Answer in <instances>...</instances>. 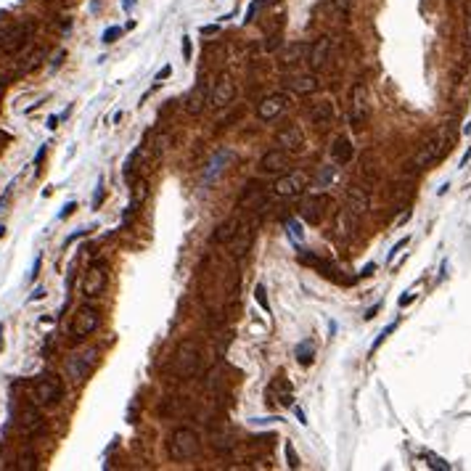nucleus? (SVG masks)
<instances>
[{
	"mask_svg": "<svg viewBox=\"0 0 471 471\" xmlns=\"http://www.w3.org/2000/svg\"><path fill=\"white\" fill-rule=\"evenodd\" d=\"M135 5V0H125V8H133Z\"/></svg>",
	"mask_w": 471,
	"mask_h": 471,
	"instance_id": "obj_56",
	"label": "nucleus"
},
{
	"mask_svg": "<svg viewBox=\"0 0 471 471\" xmlns=\"http://www.w3.org/2000/svg\"><path fill=\"white\" fill-rule=\"evenodd\" d=\"M169 74H172V66L164 64V66H161L159 72H157V82H159V80H164V77H169Z\"/></svg>",
	"mask_w": 471,
	"mask_h": 471,
	"instance_id": "obj_42",
	"label": "nucleus"
},
{
	"mask_svg": "<svg viewBox=\"0 0 471 471\" xmlns=\"http://www.w3.org/2000/svg\"><path fill=\"white\" fill-rule=\"evenodd\" d=\"M352 157H355V146H352V141L347 135H336L334 138V143H331V159L336 161V164H350L352 161Z\"/></svg>",
	"mask_w": 471,
	"mask_h": 471,
	"instance_id": "obj_19",
	"label": "nucleus"
},
{
	"mask_svg": "<svg viewBox=\"0 0 471 471\" xmlns=\"http://www.w3.org/2000/svg\"><path fill=\"white\" fill-rule=\"evenodd\" d=\"M286 230H289V238L294 244H302V238H305V230H302V225H299V220H289L286 222Z\"/></svg>",
	"mask_w": 471,
	"mask_h": 471,
	"instance_id": "obj_29",
	"label": "nucleus"
},
{
	"mask_svg": "<svg viewBox=\"0 0 471 471\" xmlns=\"http://www.w3.org/2000/svg\"><path fill=\"white\" fill-rule=\"evenodd\" d=\"M313 358H315V342L313 339H305V342L297 347V360L302 363V366H310Z\"/></svg>",
	"mask_w": 471,
	"mask_h": 471,
	"instance_id": "obj_28",
	"label": "nucleus"
},
{
	"mask_svg": "<svg viewBox=\"0 0 471 471\" xmlns=\"http://www.w3.org/2000/svg\"><path fill=\"white\" fill-rule=\"evenodd\" d=\"M466 19H471V0H466Z\"/></svg>",
	"mask_w": 471,
	"mask_h": 471,
	"instance_id": "obj_54",
	"label": "nucleus"
},
{
	"mask_svg": "<svg viewBox=\"0 0 471 471\" xmlns=\"http://www.w3.org/2000/svg\"><path fill=\"white\" fill-rule=\"evenodd\" d=\"M45 151H48V146H40V151H37V157H35V164H40V161H43Z\"/></svg>",
	"mask_w": 471,
	"mask_h": 471,
	"instance_id": "obj_47",
	"label": "nucleus"
},
{
	"mask_svg": "<svg viewBox=\"0 0 471 471\" xmlns=\"http://www.w3.org/2000/svg\"><path fill=\"white\" fill-rule=\"evenodd\" d=\"M373 273H376V265H373V262H368V265L360 270V275H373Z\"/></svg>",
	"mask_w": 471,
	"mask_h": 471,
	"instance_id": "obj_45",
	"label": "nucleus"
},
{
	"mask_svg": "<svg viewBox=\"0 0 471 471\" xmlns=\"http://www.w3.org/2000/svg\"><path fill=\"white\" fill-rule=\"evenodd\" d=\"M233 96H236V82H233V77H230L228 72H222L217 77V82L212 85V90H209V106H214V109H222V106H228L230 101H233Z\"/></svg>",
	"mask_w": 471,
	"mask_h": 471,
	"instance_id": "obj_9",
	"label": "nucleus"
},
{
	"mask_svg": "<svg viewBox=\"0 0 471 471\" xmlns=\"http://www.w3.org/2000/svg\"><path fill=\"white\" fill-rule=\"evenodd\" d=\"M61 395H64V384H61V379L53 376V373L37 376L35 384H32V403L35 405H43V408L56 405L61 400Z\"/></svg>",
	"mask_w": 471,
	"mask_h": 471,
	"instance_id": "obj_3",
	"label": "nucleus"
},
{
	"mask_svg": "<svg viewBox=\"0 0 471 471\" xmlns=\"http://www.w3.org/2000/svg\"><path fill=\"white\" fill-rule=\"evenodd\" d=\"M297 260L302 262V265H310V267L320 270V273H326V275L336 273V270H334V265H331L328 260H323V257H318V254H313V252H302V254H297Z\"/></svg>",
	"mask_w": 471,
	"mask_h": 471,
	"instance_id": "obj_25",
	"label": "nucleus"
},
{
	"mask_svg": "<svg viewBox=\"0 0 471 471\" xmlns=\"http://www.w3.org/2000/svg\"><path fill=\"white\" fill-rule=\"evenodd\" d=\"M469 159H471V149H469L466 154H463V159H461V167H466V161H469Z\"/></svg>",
	"mask_w": 471,
	"mask_h": 471,
	"instance_id": "obj_53",
	"label": "nucleus"
},
{
	"mask_svg": "<svg viewBox=\"0 0 471 471\" xmlns=\"http://www.w3.org/2000/svg\"><path fill=\"white\" fill-rule=\"evenodd\" d=\"M106 281H109V275H106L104 262H93V265L85 270V278H82V297L85 299L101 297L104 289H106Z\"/></svg>",
	"mask_w": 471,
	"mask_h": 471,
	"instance_id": "obj_7",
	"label": "nucleus"
},
{
	"mask_svg": "<svg viewBox=\"0 0 471 471\" xmlns=\"http://www.w3.org/2000/svg\"><path fill=\"white\" fill-rule=\"evenodd\" d=\"M238 225H241L238 220H225V222H220V225L214 228V233H212V244H230V238L236 236Z\"/></svg>",
	"mask_w": 471,
	"mask_h": 471,
	"instance_id": "obj_24",
	"label": "nucleus"
},
{
	"mask_svg": "<svg viewBox=\"0 0 471 471\" xmlns=\"http://www.w3.org/2000/svg\"><path fill=\"white\" fill-rule=\"evenodd\" d=\"M119 35H122V27H109V29H106V32H104V37H101V40H104L106 45H109V43H114V40H117Z\"/></svg>",
	"mask_w": 471,
	"mask_h": 471,
	"instance_id": "obj_34",
	"label": "nucleus"
},
{
	"mask_svg": "<svg viewBox=\"0 0 471 471\" xmlns=\"http://www.w3.org/2000/svg\"><path fill=\"white\" fill-rule=\"evenodd\" d=\"M3 236H5V228H3V225H0V238H3Z\"/></svg>",
	"mask_w": 471,
	"mask_h": 471,
	"instance_id": "obj_57",
	"label": "nucleus"
},
{
	"mask_svg": "<svg viewBox=\"0 0 471 471\" xmlns=\"http://www.w3.org/2000/svg\"><path fill=\"white\" fill-rule=\"evenodd\" d=\"M270 395H278L275 403H281V405L294 403V389H291V384L286 381V376H275V381L270 384Z\"/></svg>",
	"mask_w": 471,
	"mask_h": 471,
	"instance_id": "obj_23",
	"label": "nucleus"
},
{
	"mask_svg": "<svg viewBox=\"0 0 471 471\" xmlns=\"http://www.w3.org/2000/svg\"><path fill=\"white\" fill-rule=\"evenodd\" d=\"M252 228L249 225H238L236 230V236L230 238V254H233L236 260H244L246 257V252L252 249Z\"/></svg>",
	"mask_w": 471,
	"mask_h": 471,
	"instance_id": "obj_20",
	"label": "nucleus"
},
{
	"mask_svg": "<svg viewBox=\"0 0 471 471\" xmlns=\"http://www.w3.org/2000/svg\"><path fill=\"white\" fill-rule=\"evenodd\" d=\"M289 154L283 151V149H270V151H265V157L260 159V167L265 169L267 175H283V172H289Z\"/></svg>",
	"mask_w": 471,
	"mask_h": 471,
	"instance_id": "obj_14",
	"label": "nucleus"
},
{
	"mask_svg": "<svg viewBox=\"0 0 471 471\" xmlns=\"http://www.w3.org/2000/svg\"><path fill=\"white\" fill-rule=\"evenodd\" d=\"M19 429H21V434H27V437L43 431V416L35 405H27L24 411L19 413Z\"/></svg>",
	"mask_w": 471,
	"mask_h": 471,
	"instance_id": "obj_17",
	"label": "nucleus"
},
{
	"mask_svg": "<svg viewBox=\"0 0 471 471\" xmlns=\"http://www.w3.org/2000/svg\"><path fill=\"white\" fill-rule=\"evenodd\" d=\"M16 469H19V471H35V469H37V458H35L32 453H24V455L19 458V466H16Z\"/></svg>",
	"mask_w": 471,
	"mask_h": 471,
	"instance_id": "obj_32",
	"label": "nucleus"
},
{
	"mask_svg": "<svg viewBox=\"0 0 471 471\" xmlns=\"http://www.w3.org/2000/svg\"><path fill=\"white\" fill-rule=\"evenodd\" d=\"M370 207V196L366 188H360V185H352L350 191H347V209H350L355 217H360V214H366Z\"/></svg>",
	"mask_w": 471,
	"mask_h": 471,
	"instance_id": "obj_18",
	"label": "nucleus"
},
{
	"mask_svg": "<svg viewBox=\"0 0 471 471\" xmlns=\"http://www.w3.org/2000/svg\"><path fill=\"white\" fill-rule=\"evenodd\" d=\"M294 413H297V419H299V423H307V419H305V411H299V408H294Z\"/></svg>",
	"mask_w": 471,
	"mask_h": 471,
	"instance_id": "obj_50",
	"label": "nucleus"
},
{
	"mask_svg": "<svg viewBox=\"0 0 471 471\" xmlns=\"http://www.w3.org/2000/svg\"><path fill=\"white\" fill-rule=\"evenodd\" d=\"M220 32V27L217 24H207V27H202V35H217Z\"/></svg>",
	"mask_w": 471,
	"mask_h": 471,
	"instance_id": "obj_44",
	"label": "nucleus"
},
{
	"mask_svg": "<svg viewBox=\"0 0 471 471\" xmlns=\"http://www.w3.org/2000/svg\"><path fill=\"white\" fill-rule=\"evenodd\" d=\"M93 358H96V350H90V352H82V355H74V358L66 363V370H69V376H72L74 381H82L85 376H88V370H90V363H93Z\"/></svg>",
	"mask_w": 471,
	"mask_h": 471,
	"instance_id": "obj_21",
	"label": "nucleus"
},
{
	"mask_svg": "<svg viewBox=\"0 0 471 471\" xmlns=\"http://www.w3.org/2000/svg\"><path fill=\"white\" fill-rule=\"evenodd\" d=\"M302 143H305V135H302V130H299L297 125L283 127L281 133L275 135V146H278V149H283L286 154H297V151H302Z\"/></svg>",
	"mask_w": 471,
	"mask_h": 471,
	"instance_id": "obj_15",
	"label": "nucleus"
},
{
	"mask_svg": "<svg viewBox=\"0 0 471 471\" xmlns=\"http://www.w3.org/2000/svg\"><path fill=\"white\" fill-rule=\"evenodd\" d=\"M413 299H416V289H411V291H405V294H403V297H400V307H408V305H411V302H413Z\"/></svg>",
	"mask_w": 471,
	"mask_h": 471,
	"instance_id": "obj_39",
	"label": "nucleus"
},
{
	"mask_svg": "<svg viewBox=\"0 0 471 471\" xmlns=\"http://www.w3.org/2000/svg\"><path fill=\"white\" fill-rule=\"evenodd\" d=\"M199 450H202V439H199V434L194 429H188V426H177L167 439V453H169V458L177 461V463L196 458Z\"/></svg>",
	"mask_w": 471,
	"mask_h": 471,
	"instance_id": "obj_1",
	"label": "nucleus"
},
{
	"mask_svg": "<svg viewBox=\"0 0 471 471\" xmlns=\"http://www.w3.org/2000/svg\"><path fill=\"white\" fill-rule=\"evenodd\" d=\"M228 159H230V154H228V151H220L217 157H214V159L209 161V167H207V172H204L207 180H214V177H217V175L222 172V164H225Z\"/></svg>",
	"mask_w": 471,
	"mask_h": 471,
	"instance_id": "obj_27",
	"label": "nucleus"
},
{
	"mask_svg": "<svg viewBox=\"0 0 471 471\" xmlns=\"http://www.w3.org/2000/svg\"><path fill=\"white\" fill-rule=\"evenodd\" d=\"M74 209H77V204H74V202H69V204L64 207V209H61V214H58V217H61V220H64V217H69V214H72Z\"/></svg>",
	"mask_w": 471,
	"mask_h": 471,
	"instance_id": "obj_43",
	"label": "nucleus"
},
{
	"mask_svg": "<svg viewBox=\"0 0 471 471\" xmlns=\"http://www.w3.org/2000/svg\"><path fill=\"white\" fill-rule=\"evenodd\" d=\"M395 328H397V320H395V323H389V326H387V328H384V331H381V334H379V336H376V342H373V344H370V355H373V352H376V350H379V347H381L384 342H387V336H389V334H392V331H395Z\"/></svg>",
	"mask_w": 471,
	"mask_h": 471,
	"instance_id": "obj_31",
	"label": "nucleus"
},
{
	"mask_svg": "<svg viewBox=\"0 0 471 471\" xmlns=\"http://www.w3.org/2000/svg\"><path fill=\"white\" fill-rule=\"evenodd\" d=\"M183 58L191 61V37L188 35H183Z\"/></svg>",
	"mask_w": 471,
	"mask_h": 471,
	"instance_id": "obj_40",
	"label": "nucleus"
},
{
	"mask_svg": "<svg viewBox=\"0 0 471 471\" xmlns=\"http://www.w3.org/2000/svg\"><path fill=\"white\" fill-rule=\"evenodd\" d=\"M199 366H202V352H199V347L191 342V339H183L175 350V358H172V373L180 376V379H188V376H194L199 370Z\"/></svg>",
	"mask_w": 471,
	"mask_h": 471,
	"instance_id": "obj_2",
	"label": "nucleus"
},
{
	"mask_svg": "<svg viewBox=\"0 0 471 471\" xmlns=\"http://www.w3.org/2000/svg\"><path fill=\"white\" fill-rule=\"evenodd\" d=\"M368 111H370V106H368V90H366V85L358 82L352 88V96H350V122L355 127H360L363 122L368 119Z\"/></svg>",
	"mask_w": 471,
	"mask_h": 471,
	"instance_id": "obj_11",
	"label": "nucleus"
},
{
	"mask_svg": "<svg viewBox=\"0 0 471 471\" xmlns=\"http://www.w3.org/2000/svg\"><path fill=\"white\" fill-rule=\"evenodd\" d=\"M254 299H257V305L262 307V313H270V302H267L265 283H257V286H254Z\"/></svg>",
	"mask_w": 471,
	"mask_h": 471,
	"instance_id": "obj_30",
	"label": "nucleus"
},
{
	"mask_svg": "<svg viewBox=\"0 0 471 471\" xmlns=\"http://www.w3.org/2000/svg\"><path fill=\"white\" fill-rule=\"evenodd\" d=\"M286 109H289V96H286V93H273V96L262 98V101L257 104V117L262 122H273V119L281 117Z\"/></svg>",
	"mask_w": 471,
	"mask_h": 471,
	"instance_id": "obj_10",
	"label": "nucleus"
},
{
	"mask_svg": "<svg viewBox=\"0 0 471 471\" xmlns=\"http://www.w3.org/2000/svg\"><path fill=\"white\" fill-rule=\"evenodd\" d=\"M154 146H157V151H154V157H157V159H161V154L167 151V135H159V138H157V143H154Z\"/></svg>",
	"mask_w": 471,
	"mask_h": 471,
	"instance_id": "obj_38",
	"label": "nucleus"
},
{
	"mask_svg": "<svg viewBox=\"0 0 471 471\" xmlns=\"http://www.w3.org/2000/svg\"><path fill=\"white\" fill-rule=\"evenodd\" d=\"M331 207V199L326 194H318V196H310V199H305V204H302V217L307 222H313V225H320L323 220H326V209Z\"/></svg>",
	"mask_w": 471,
	"mask_h": 471,
	"instance_id": "obj_12",
	"label": "nucleus"
},
{
	"mask_svg": "<svg viewBox=\"0 0 471 471\" xmlns=\"http://www.w3.org/2000/svg\"><path fill=\"white\" fill-rule=\"evenodd\" d=\"M408 241H411V238H408V236H405V238H403V241H397L395 246H392V252H389V262H395V257H397V254H400V252H403V249H405V246H408Z\"/></svg>",
	"mask_w": 471,
	"mask_h": 471,
	"instance_id": "obj_37",
	"label": "nucleus"
},
{
	"mask_svg": "<svg viewBox=\"0 0 471 471\" xmlns=\"http://www.w3.org/2000/svg\"><path fill=\"white\" fill-rule=\"evenodd\" d=\"M379 307H381V305H373V307H368V313H366V320L376 318V313H379Z\"/></svg>",
	"mask_w": 471,
	"mask_h": 471,
	"instance_id": "obj_46",
	"label": "nucleus"
},
{
	"mask_svg": "<svg viewBox=\"0 0 471 471\" xmlns=\"http://www.w3.org/2000/svg\"><path fill=\"white\" fill-rule=\"evenodd\" d=\"M426 461H429V466H431V469H442V471L450 469V463H445L442 458H437V455H431V453H426Z\"/></svg>",
	"mask_w": 471,
	"mask_h": 471,
	"instance_id": "obj_35",
	"label": "nucleus"
},
{
	"mask_svg": "<svg viewBox=\"0 0 471 471\" xmlns=\"http://www.w3.org/2000/svg\"><path fill=\"white\" fill-rule=\"evenodd\" d=\"M209 104V82L204 80H199L196 82V88L191 90V96H188V104H185V109H188V114H194V117H199V114L204 111V106Z\"/></svg>",
	"mask_w": 471,
	"mask_h": 471,
	"instance_id": "obj_16",
	"label": "nucleus"
},
{
	"mask_svg": "<svg viewBox=\"0 0 471 471\" xmlns=\"http://www.w3.org/2000/svg\"><path fill=\"white\" fill-rule=\"evenodd\" d=\"M58 119H61V117H51V119H48V127L56 130V127H58Z\"/></svg>",
	"mask_w": 471,
	"mask_h": 471,
	"instance_id": "obj_51",
	"label": "nucleus"
},
{
	"mask_svg": "<svg viewBox=\"0 0 471 471\" xmlns=\"http://www.w3.org/2000/svg\"><path fill=\"white\" fill-rule=\"evenodd\" d=\"M101 202H104V180H98V194H96V199H93V207H101Z\"/></svg>",
	"mask_w": 471,
	"mask_h": 471,
	"instance_id": "obj_41",
	"label": "nucleus"
},
{
	"mask_svg": "<svg viewBox=\"0 0 471 471\" xmlns=\"http://www.w3.org/2000/svg\"><path fill=\"white\" fill-rule=\"evenodd\" d=\"M328 56H331V37H315L313 45H307V64L310 69H323L328 64Z\"/></svg>",
	"mask_w": 471,
	"mask_h": 471,
	"instance_id": "obj_13",
	"label": "nucleus"
},
{
	"mask_svg": "<svg viewBox=\"0 0 471 471\" xmlns=\"http://www.w3.org/2000/svg\"><path fill=\"white\" fill-rule=\"evenodd\" d=\"M40 262H43V257H37V260H35V265H32V278H37V273H40Z\"/></svg>",
	"mask_w": 471,
	"mask_h": 471,
	"instance_id": "obj_48",
	"label": "nucleus"
},
{
	"mask_svg": "<svg viewBox=\"0 0 471 471\" xmlns=\"http://www.w3.org/2000/svg\"><path fill=\"white\" fill-rule=\"evenodd\" d=\"M286 463H289V469H299V458H297V450H294V445L291 442H286Z\"/></svg>",
	"mask_w": 471,
	"mask_h": 471,
	"instance_id": "obj_33",
	"label": "nucleus"
},
{
	"mask_svg": "<svg viewBox=\"0 0 471 471\" xmlns=\"http://www.w3.org/2000/svg\"><path fill=\"white\" fill-rule=\"evenodd\" d=\"M442 149H445V135H434V138H429L426 143L419 149V154L413 157L411 161V167L413 169H423V167H429V164H434V161L442 157Z\"/></svg>",
	"mask_w": 471,
	"mask_h": 471,
	"instance_id": "obj_8",
	"label": "nucleus"
},
{
	"mask_svg": "<svg viewBox=\"0 0 471 471\" xmlns=\"http://www.w3.org/2000/svg\"><path fill=\"white\" fill-rule=\"evenodd\" d=\"M43 297H45V289H37L35 294H32V302H35V299H43Z\"/></svg>",
	"mask_w": 471,
	"mask_h": 471,
	"instance_id": "obj_52",
	"label": "nucleus"
},
{
	"mask_svg": "<svg viewBox=\"0 0 471 471\" xmlns=\"http://www.w3.org/2000/svg\"><path fill=\"white\" fill-rule=\"evenodd\" d=\"M32 32H35V24H32V21H19V24L8 27L3 35H0V48H3V53L13 56V53H19V51L29 43Z\"/></svg>",
	"mask_w": 471,
	"mask_h": 471,
	"instance_id": "obj_5",
	"label": "nucleus"
},
{
	"mask_svg": "<svg viewBox=\"0 0 471 471\" xmlns=\"http://www.w3.org/2000/svg\"><path fill=\"white\" fill-rule=\"evenodd\" d=\"M466 45H471V19H466Z\"/></svg>",
	"mask_w": 471,
	"mask_h": 471,
	"instance_id": "obj_49",
	"label": "nucleus"
},
{
	"mask_svg": "<svg viewBox=\"0 0 471 471\" xmlns=\"http://www.w3.org/2000/svg\"><path fill=\"white\" fill-rule=\"evenodd\" d=\"M310 117H313V125H315V127L326 130L331 122H334V106H331V101L315 104V109L310 111Z\"/></svg>",
	"mask_w": 471,
	"mask_h": 471,
	"instance_id": "obj_22",
	"label": "nucleus"
},
{
	"mask_svg": "<svg viewBox=\"0 0 471 471\" xmlns=\"http://www.w3.org/2000/svg\"><path fill=\"white\" fill-rule=\"evenodd\" d=\"M289 88L297 93V96H310V93L318 90V80H315L313 74H305V77H294V80L289 82Z\"/></svg>",
	"mask_w": 471,
	"mask_h": 471,
	"instance_id": "obj_26",
	"label": "nucleus"
},
{
	"mask_svg": "<svg viewBox=\"0 0 471 471\" xmlns=\"http://www.w3.org/2000/svg\"><path fill=\"white\" fill-rule=\"evenodd\" d=\"M352 3H355V0H334V8L342 13V16H347V13L352 11Z\"/></svg>",
	"mask_w": 471,
	"mask_h": 471,
	"instance_id": "obj_36",
	"label": "nucleus"
},
{
	"mask_svg": "<svg viewBox=\"0 0 471 471\" xmlns=\"http://www.w3.org/2000/svg\"><path fill=\"white\" fill-rule=\"evenodd\" d=\"M101 326V313L93 305H82L74 310L72 318V339L74 342H85L90 334H96V328Z\"/></svg>",
	"mask_w": 471,
	"mask_h": 471,
	"instance_id": "obj_4",
	"label": "nucleus"
},
{
	"mask_svg": "<svg viewBox=\"0 0 471 471\" xmlns=\"http://www.w3.org/2000/svg\"><path fill=\"white\" fill-rule=\"evenodd\" d=\"M3 331L5 328H3V323H0V352H3Z\"/></svg>",
	"mask_w": 471,
	"mask_h": 471,
	"instance_id": "obj_55",
	"label": "nucleus"
},
{
	"mask_svg": "<svg viewBox=\"0 0 471 471\" xmlns=\"http://www.w3.org/2000/svg\"><path fill=\"white\" fill-rule=\"evenodd\" d=\"M310 185V175L305 169H294V172H283L273 185L275 196H299L302 191Z\"/></svg>",
	"mask_w": 471,
	"mask_h": 471,
	"instance_id": "obj_6",
	"label": "nucleus"
}]
</instances>
